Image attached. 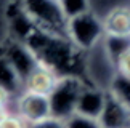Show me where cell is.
Returning a JSON list of instances; mask_svg holds the SVG:
<instances>
[{
	"label": "cell",
	"mask_w": 130,
	"mask_h": 128,
	"mask_svg": "<svg viewBox=\"0 0 130 128\" xmlns=\"http://www.w3.org/2000/svg\"><path fill=\"white\" fill-rule=\"evenodd\" d=\"M27 21L36 29L56 37H68V21L59 0H23Z\"/></svg>",
	"instance_id": "1"
},
{
	"label": "cell",
	"mask_w": 130,
	"mask_h": 128,
	"mask_svg": "<svg viewBox=\"0 0 130 128\" xmlns=\"http://www.w3.org/2000/svg\"><path fill=\"white\" fill-rule=\"evenodd\" d=\"M104 35L106 31L103 18L96 16L90 10L69 18L68 21V37L80 51L92 50L103 40Z\"/></svg>",
	"instance_id": "2"
},
{
	"label": "cell",
	"mask_w": 130,
	"mask_h": 128,
	"mask_svg": "<svg viewBox=\"0 0 130 128\" xmlns=\"http://www.w3.org/2000/svg\"><path fill=\"white\" fill-rule=\"evenodd\" d=\"M88 82L82 80L79 75H64L59 77L56 87L50 93V106L52 115L61 120H68L77 111V102L82 90Z\"/></svg>",
	"instance_id": "3"
},
{
	"label": "cell",
	"mask_w": 130,
	"mask_h": 128,
	"mask_svg": "<svg viewBox=\"0 0 130 128\" xmlns=\"http://www.w3.org/2000/svg\"><path fill=\"white\" fill-rule=\"evenodd\" d=\"M84 71H85V75L88 77L90 85L109 91L114 78L117 75V64L106 50L103 40L96 47H93L92 50L85 51Z\"/></svg>",
	"instance_id": "4"
},
{
	"label": "cell",
	"mask_w": 130,
	"mask_h": 128,
	"mask_svg": "<svg viewBox=\"0 0 130 128\" xmlns=\"http://www.w3.org/2000/svg\"><path fill=\"white\" fill-rule=\"evenodd\" d=\"M16 114H19L29 125L39 123L48 117H52L50 98L39 93L24 91L16 98Z\"/></svg>",
	"instance_id": "5"
},
{
	"label": "cell",
	"mask_w": 130,
	"mask_h": 128,
	"mask_svg": "<svg viewBox=\"0 0 130 128\" xmlns=\"http://www.w3.org/2000/svg\"><path fill=\"white\" fill-rule=\"evenodd\" d=\"M109 91L101 90L98 87H93L87 83L85 88L82 90L80 96H79V102H77V111L76 114L85 115V117H92V119H100L101 112L104 109Z\"/></svg>",
	"instance_id": "6"
},
{
	"label": "cell",
	"mask_w": 130,
	"mask_h": 128,
	"mask_svg": "<svg viewBox=\"0 0 130 128\" xmlns=\"http://www.w3.org/2000/svg\"><path fill=\"white\" fill-rule=\"evenodd\" d=\"M98 122L101 128H130V109L109 93Z\"/></svg>",
	"instance_id": "7"
},
{
	"label": "cell",
	"mask_w": 130,
	"mask_h": 128,
	"mask_svg": "<svg viewBox=\"0 0 130 128\" xmlns=\"http://www.w3.org/2000/svg\"><path fill=\"white\" fill-rule=\"evenodd\" d=\"M58 80H59V75L53 69H50L48 66H45L42 62H39V66L29 74V77L24 82V91L50 96V93L56 87Z\"/></svg>",
	"instance_id": "8"
},
{
	"label": "cell",
	"mask_w": 130,
	"mask_h": 128,
	"mask_svg": "<svg viewBox=\"0 0 130 128\" xmlns=\"http://www.w3.org/2000/svg\"><path fill=\"white\" fill-rule=\"evenodd\" d=\"M106 35L130 37V8L116 7L111 8L103 18Z\"/></svg>",
	"instance_id": "9"
},
{
	"label": "cell",
	"mask_w": 130,
	"mask_h": 128,
	"mask_svg": "<svg viewBox=\"0 0 130 128\" xmlns=\"http://www.w3.org/2000/svg\"><path fill=\"white\" fill-rule=\"evenodd\" d=\"M0 88H3L11 98H18L24 93L23 78L5 56L0 58Z\"/></svg>",
	"instance_id": "10"
},
{
	"label": "cell",
	"mask_w": 130,
	"mask_h": 128,
	"mask_svg": "<svg viewBox=\"0 0 130 128\" xmlns=\"http://www.w3.org/2000/svg\"><path fill=\"white\" fill-rule=\"evenodd\" d=\"M109 93L114 95L119 101H122L130 109V77L122 75V74L117 72L111 88H109Z\"/></svg>",
	"instance_id": "11"
},
{
	"label": "cell",
	"mask_w": 130,
	"mask_h": 128,
	"mask_svg": "<svg viewBox=\"0 0 130 128\" xmlns=\"http://www.w3.org/2000/svg\"><path fill=\"white\" fill-rule=\"evenodd\" d=\"M61 7L64 10L68 18H72L76 14H80L84 11H88V0H59Z\"/></svg>",
	"instance_id": "12"
},
{
	"label": "cell",
	"mask_w": 130,
	"mask_h": 128,
	"mask_svg": "<svg viewBox=\"0 0 130 128\" xmlns=\"http://www.w3.org/2000/svg\"><path fill=\"white\" fill-rule=\"evenodd\" d=\"M66 128H101L100 122L92 117H85L80 114H74L66 120Z\"/></svg>",
	"instance_id": "13"
},
{
	"label": "cell",
	"mask_w": 130,
	"mask_h": 128,
	"mask_svg": "<svg viewBox=\"0 0 130 128\" xmlns=\"http://www.w3.org/2000/svg\"><path fill=\"white\" fill-rule=\"evenodd\" d=\"M0 128H31V125H29L19 114H13V112H10L8 117L2 122Z\"/></svg>",
	"instance_id": "14"
},
{
	"label": "cell",
	"mask_w": 130,
	"mask_h": 128,
	"mask_svg": "<svg viewBox=\"0 0 130 128\" xmlns=\"http://www.w3.org/2000/svg\"><path fill=\"white\" fill-rule=\"evenodd\" d=\"M31 128H66V120H61V119H56V117H48L39 123H34L31 125Z\"/></svg>",
	"instance_id": "15"
},
{
	"label": "cell",
	"mask_w": 130,
	"mask_h": 128,
	"mask_svg": "<svg viewBox=\"0 0 130 128\" xmlns=\"http://www.w3.org/2000/svg\"><path fill=\"white\" fill-rule=\"evenodd\" d=\"M117 72L122 74V75H127L130 77V48L127 51H124L121 58L117 59Z\"/></svg>",
	"instance_id": "16"
},
{
	"label": "cell",
	"mask_w": 130,
	"mask_h": 128,
	"mask_svg": "<svg viewBox=\"0 0 130 128\" xmlns=\"http://www.w3.org/2000/svg\"><path fill=\"white\" fill-rule=\"evenodd\" d=\"M10 99H11V96H10L3 88H0V107H8V101Z\"/></svg>",
	"instance_id": "17"
},
{
	"label": "cell",
	"mask_w": 130,
	"mask_h": 128,
	"mask_svg": "<svg viewBox=\"0 0 130 128\" xmlns=\"http://www.w3.org/2000/svg\"><path fill=\"white\" fill-rule=\"evenodd\" d=\"M8 114H10L8 107H0V125H2V122L8 117Z\"/></svg>",
	"instance_id": "18"
}]
</instances>
